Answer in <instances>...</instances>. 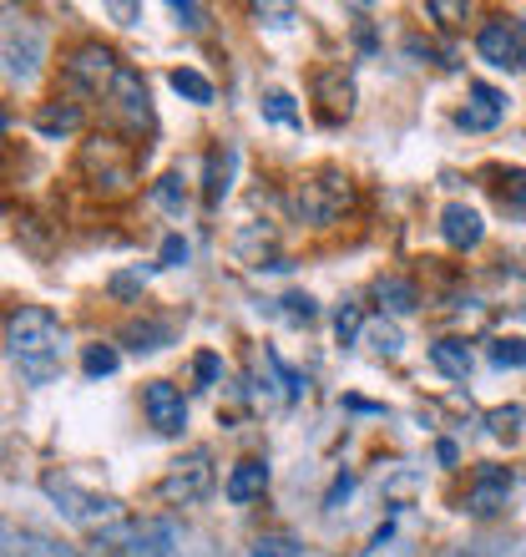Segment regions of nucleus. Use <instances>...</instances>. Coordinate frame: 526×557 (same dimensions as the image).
Masks as SVG:
<instances>
[{
  "label": "nucleus",
  "instance_id": "nucleus-1",
  "mask_svg": "<svg viewBox=\"0 0 526 557\" xmlns=\"http://www.w3.org/2000/svg\"><path fill=\"white\" fill-rule=\"evenodd\" d=\"M5 355L15 370L26 375V385H51L61 375V355H66V330L51 309L21 305L5 314Z\"/></svg>",
  "mask_w": 526,
  "mask_h": 557
},
{
  "label": "nucleus",
  "instance_id": "nucleus-7",
  "mask_svg": "<svg viewBox=\"0 0 526 557\" xmlns=\"http://www.w3.org/2000/svg\"><path fill=\"white\" fill-rule=\"evenodd\" d=\"M41 57H46V30L30 15H15L5 5V76L15 87H30L36 72H41Z\"/></svg>",
  "mask_w": 526,
  "mask_h": 557
},
{
  "label": "nucleus",
  "instance_id": "nucleus-36",
  "mask_svg": "<svg viewBox=\"0 0 526 557\" xmlns=\"http://www.w3.org/2000/svg\"><path fill=\"white\" fill-rule=\"evenodd\" d=\"M188 238H183V234H167V238H162V253H158V269H183V264H188Z\"/></svg>",
  "mask_w": 526,
  "mask_h": 557
},
{
  "label": "nucleus",
  "instance_id": "nucleus-4",
  "mask_svg": "<svg viewBox=\"0 0 526 557\" xmlns=\"http://www.w3.org/2000/svg\"><path fill=\"white\" fill-rule=\"evenodd\" d=\"M354 208V183L345 168H314V173L293 188V213L309 228H335Z\"/></svg>",
  "mask_w": 526,
  "mask_h": 557
},
{
  "label": "nucleus",
  "instance_id": "nucleus-20",
  "mask_svg": "<svg viewBox=\"0 0 526 557\" xmlns=\"http://www.w3.org/2000/svg\"><path fill=\"white\" fill-rule=\"evenodd\" d=\"M173 320H127L122 324V345H132L137 355H152V350H167L173 345Z\"/></svg>",
  "mask_w": 526,
  "mask_h": 557
},
{
  "label": "nucleus",
  "instance_id": "nucleus-12",
  "mask_svg": "<svg viewBox=\"0 0 526 557\" xmlns=\"http://www.w3.org/2000/svg\"><path fill=\"white\" fill-rule=\"evenodd\" d=\"M506 502H512V471L506 467H476L466 486V502H461V512L471 517H497L506 512Z\"/></svg>",
  "mask_w": 526,
  "mask_h": 557
},
{
  "label": "nucleus",
  "instance_id": "nucleus-25",
  "mask_svg": "<svg viewBox=\"0 0 526 557\" xmlns=\"http://www.w3.org/2000/svg\"><path fill=\"white\" fill-rule=\"evenodd\" d=\"M497 208L506 213V219L526 223V168H512V173L501 177V188H497Z\"/></svg>",
  "mask_w": 526,
  "mask_h": 557
},
{
  "label": "nucleus",
  "instance_id": "nucleus-5",
  "mask_svg": "<svg viewBox=\"0 0 526 557\" xmlns=\"http://www.w3.org/2000/svg\"><path fill=\"white\" fill-rule=\"evenodd\" d=\"M132 173H137V152L117 137H91L82 147V177L91 183V193H107V198H117V193L132 188Z\"/></svg>",
  "mask_w": 526,
  "mask_h": 557
},
{
  "label": "nucleus",
  "instance_id": "nucleus-39",
  "mask_svg": "<svg viewBox=\"0 0 526 557\" xmlns=\"http://www.w3.org/2000/svg\"><path fill=\"white\" fill-rule=\"evenodd\" d=\"M173 15H177V26H188V30H203L208 21H203V5H192V0H173Z\"/></svg>",
  "mask_w": 526,
  "mask_h": 557
},
{
  "label": "nucleus",
  "instance_id": "nucleus-14",
  "mask_svg": "<svg viewBox=\"0 0 526 557\" xmlns=\"http://www.w3.org/2000/svg\"><path fill=\"white\" fill-rule=\"evenodd\" d=\"M501 117H506V91L491 87V82H476L466 91V107L455 112V127L461 133H491Z\"/></svg>",
  "mask_w": 526,
  "mask_h": 557
},
{
  "label": "nucleus",
  "instance_id": "nucleus-6",
  "mask_svg": "<svg viewBox=\"0 0 526 557\" xmlns=\"http://www.w3.org/2000/svg\"><path fill=\"white\" fill-rule=\"evenodd\" d=\"M213 486H218V467H213V451L208 446H192L188 456H177L167 476L158 482V497L167 507H198L203 497H213Z\"/></svg>",
  "mask_w": 526,
  "mask_h": 557
},
{
  "label": "nucleus",
  "instance_id": "nucleus-28",
  "mask_svg": "<svg viewBox=\"0 0 526 557\" xmlns=\"http://www.w3.org/2000/svg\"><path fill=\"white\" fill-rule=\"evenodd\" d=\"M173 91L177 97H188V102H198V107L213 102V82H208L203 72H192V66H177L173 72Z\"/></svg>",
  "mask_w": 526,
  "mask_h": 557
},
{
  "label": "nucleus",
  "instance_id": "nucleus-38",
  "mask_svg": "<svg viewBox=\"0 0 526 557\" xmlns=\"http://www.w3.org/2000/svg\"><path fill=\"white\" fill-rule=\"evenodd\" d=\"M192 375H198V385H218L223 381V360L213 350H203L198 360H192Z\"/></svg>",
  "mask_w": 526,
  "mask_h": 557
},
{
  "label": "nucleus",
  "instance_id": "nucleus-37",
  "mask_svg": "<svg viewBox=\"0 0 526 557\" xmlns=\"http://www.w3.org/2000/svg\"><path fill=\"white\" fill-rule=\"evenodd\" d=\"M350 492H354V471H339L329 492H324V512H339V502H350Z\"/></svg>",
  "mask_w": 526,
  "mask_h": 557
},
{
  "label": "nucleus",
  "instance_id": "nucleus-21",
  "mask_svg": "<svg viewBox=\"0 0 526 557\" xmlns=\"http://www.w3.org/2000/svg\"><path fill=\"white\" fill-rule=\"evenodd\" d=\"M82 127V107L76 102H41L36 107V133L61 143V137H72Z\"/></svg>",
  "mask_w": 526,
  "mask_h": 557
},
{
  "label": "nucleus",
  "instance_id": "nucleus-2",
  "mask_svg": "<svg viewBox=\"0 0 526 557\" xmlns=\"http://www.w3.org/2000/svg\"><path fill=\"white\" fill-rule=\"evenodd\" d=\"M183 522L173 517H127L117 528L97 532L87 543V557H177Z\"/></svg>",
  "mask_w": 526,
  "mask_h": 557
},
{
  "label": "nucleus",
  "instance_id": "nucleus-29",
  "mask_svg": "<svg viewBox=\"0 0 526 557\" xmlns=\"http://www.w3.org/2000/svg\"><path fill=\"white\" fill-rule=\"evenodd\" d=\"M263 117L268 122H284V127H304V112L293 107V97L289 91H263Z\"/></svg>",
  "mask_w": 526,
  "mask_h": 557
},
{
  "label": "nucleus",
  "instance_id": "nucleus-45",
  "mask_svg": "<svg viewBox=\"0 0 526 557\" xmlns=\"http://www.w3.org/2000/svg\"><path fill=\"white\" fill-rule=\"evenodd\" d=\"M390 537H394V522H385V528L375 532V537H370V547H385V543H390Z\"/></svg>",
  "mask_w": 526,
  "mask_h": 557
},
{
  "label": "nucleus",
  "instance_id": "nucleus-3",
  "mask_svg": "<svg viewBox=\"0 0 526 557\" xmlns=\"http://www.w3.org/2000/svg\"><path fill=\"white\" fill-rule=\"evenodd\" d=\"M41 492L57 502V512L66 517V522L87 528L91 537H97V532H107V528H117V522H127V512H122L117 497H107V492H87L76 476H61V471H46Z\"/></svg>",
  "mask_w": 526,
  "mask_h": 557
},
{
  "label": "nucleus",
  "instance_id": "nucleus-24",
  "mask_svg": "<svg viewBox=\"0 0 526 557\" xmlns=\"http://www.w3.org/2000/svg\"><path fill=\"white\" fill-rule=\"evenodd\" d=\"M365 345L380 355V360H400V355H405V335H400V324H394L390 314L365 324Z\"/></svg>",
  "mask_w": 526,
  "mask_h": 557
},
{
  "label": "nucleus",
  "instance_id": "nucleus-17",
  "mask_svg": "<svg viewBox=\"0 0 526 557\" xmlns=\"http://www.w3.org/2000/svg\"><path fill=\"white\" fill-rule=\"evenodd\" d=\"M263 486H268V461L243 456V461L228 467V476H223V497L234 502V507H249V502L263 497Z\"/></svg>",
  "mask_w": 526,
  "mask_h": 557
},
{
  "label": "nucleus",
  "instance_id": "nucleus-27",
  "mask_svg": "<svg viewBox=\"0 0 526 557\" xmlns=\"http://www.w3.org/2000/svg\"><path fill=\"white\" fill-rule=\"evenodd\" d=\"M365 309H360V299H345V305L335 309V339L339 345H354V339L365 335Z\"/></svg>",
  "mask_w": 526,
  "mask_h": 557
},
{
  "label": "nucleus",
  "instance_id": "nucleus-16",
  "mask_svg": "<svg viewBox=\"0 0 526 557\" xmlns=\"http://www.w3.org/2000/svg\"><path fill=\"white\" fill-rule=\"evenodd\" d=\"M234 173H238V147L218 143L203 162V203L208 208H223V198L234 193Z\"/></svg>",
  "mask_w": 526,
  "mask_h": 557
},
{
  "label": "nucleus",
  "instance_id": "nucleus-13",
  "mask_svg": "<svg viewBox=\"0 0 526 557\" xmlns=\"http://www.w3.org/2000/svg\"><path fill=\"white\" fill-rule=\"evenodd\" d=\"M314 102H320V122L339 127V122L354 117V82L345 66H324L314 72Z\"/></svg>",
  "mask_w": 526,
  "mask_h": 557
},
{
  "label": "nucleus",
  "instance_id": "nucleus-35",
  "mask_svg": "<svg viewBox=\"0 0 526 557\" xmlns=\"http://www.w3.org/2000/svg\"><path fill=\"white\" fill-rule=\"evenodd\" d=\"M425 15H430V21H440L446 30H455L471 15V5H461V0H430V5H425Z\"/></svg>",
  "mask_w": 526,
  "mask_h": 557
},
{
  "label": "nucleus",
  "instance_id": "nucleus-15",
  "mask_svg": "<svg viewBox=\"0 0 526 557\" xmlns=\"http://www.w3.org/2000/svg\"><path fill=\"white\" fill-rule=\"evenodd\" d=\"M440 238H446L455 253H471L486 238L481 213H476V208H466V203H446V208H440Z\"/></svg>",
  "mask_w": 526,
  "mask_h": 557
},
{
  "label": "nucleus",
  "instance_id": "nucleus-33",
  "mask_svg": "<svg viewBox=\"0 0 526 557\" xmlns=\"http://www.w3.org/2000/svg\"><path fill=\"white\" fill-rule=\"evenodd\" d=\"M278 305H284V320H289V324H314V320H320V305H314L309 294H299V289L284 294Z\"/></svg>",
  "mask_w": 526,
  "mask_h": 557
},
{
  "label": "nucleus",
  "instance_id": "nucleus-31",
  "mask_svg": "<svg viewBox=\"0 0 526 557\" xmlns=\"http://www.w3.org/2000/svg\"><path fill=\"white\" fill-rule=\"evenodd\" d=\"M117 366H122V355L112 350V345H87V355H82V370H87L91 381H102V375H112Z\"/></svg>",
  "mask_w": 526,
  "mask_h": 557
},
{
  "label": "nucleus",
  "instance_id": "nucleus-46",
  "mask_svg": "<svg viewBox=\"0 0 526 557\" xmlns=\"http://www.w3.org/2000/svg\"><path fill=\"white\" fill-rule=\"evenodd\" d=\"M436 557H476V553H461V547H451V553H436Z\"/></svg>",
  "mask_w": 526,
  "mask_h": 557
},
{
  "label": "nucleus",
  "instance_id": "nucleus-40",
  "mask_svg": "<svg viewBox=\"0 0 526 557\" xmlns=\"http://www.w3.org/2000/svg\"><path fill=\"white\" fill-rule=\"evenodd\" d=\"M253 21H268V26H289L293 21V5H253Z\"/></svg>",
  "mask_w": 526,
  "mask_h": 557
},
{
  "label": "nucleus",
  "instance_id": "nucleus-32",
  "mask_svg": "<svg viewBox=\"0 0 526 557\" xmlns=\"http://www.w3.org/2000/svg\"><path fill=\"white\" fill-rule=\"evenodd\" d=\"M304 547L293 543L289 532H263V537H253V557H299Z\"/></svg>",
  "mask_w": 526,
  "mask_h": 557
},
{
  "label": "nucleus",
  "instance_id": "nucleus-30",
  "mask_svg": "<svg viewBox=\"0 0 526 557\" xmlns=\"http://www.w3.org/2000/svg\"><path fill=\"white\" fill-rule=\"evenodd\" d=\"M491 366L497 370H522L526 366V339H516V335L491 339Z\"/></svg>",
  "mask_w": 526,
  "mask_h": 557
},
{
  "label": "nucleus",
  "instance_id": "nucleus-8",
  "mask_svg": "<svg viewBox=\"0 0 526 557\" xmlns=\"http://www.w3.org/2000/svg\"><path fill=\"white\" fill-rule=\"evenodd\" d=\"M107 112L127 137H152L158 133V117H152V97H147V82L132 66L117 72V87L107 97Z\"/></svg>",
  "mask_w": 526,
  "mask_h": 557
},
{
  "label": "nucleus",
  "instance_id": "nucleus-44",
  "mask_svg": "<svg viewBox=\"0 0 526 557\" xmlns=\"http://www.w3.org/2000/svg\"><path fill=\"white\" fill-rule=\"evenodd\" d=\"M107 11H112V15H117V21H122V26H132V15H137V5H107Z\"/></svg>",
  "mask_w": 526,
  "mask_h": 557
},
{
  "label": "nucleus",
  "instance_id": "nucleus-26",
  "mask_svg": "<svg viewBox=\"0 0 526 557\" xmlns=\"http://www.w3.org/2000/svg\"><path fill=\"white\" fill-rule=\"evenodd\" d=\"M522 421H526L522 406H497V411H486V431H491L497 441H506V446L522 441Z\"/></svg>",
  "mask_w": 526,
  "mask_h": 557
},
{
  "label": "nucleus",
  "instance_id": "nucleus-18",
  "mask_svg": "<svg viewBox=\"0 0 526 557\" xmlns=\"http://www.w3.org/2000/svg\"><path fill=\"white\" fill-rule=\"evenodd\" d=\"M375 299H380V309L390 314V320L421 309V289H415V278H405V274H380L375 278Z\"/></svg>",
  "mask_w": 526,
  "mask_h": 557
},
{
  "label": "nucleus",
  "instance_id": "nucleus-23",
  "mask_svg": "<svg viewBox=\"0 0 526 557\" xmlns=\"http://www.w3.org/2000/svg\"><path fill=\"white\" fill-rule=\"evenodd\" d=\"M5 557H82V553L51 543L41 532H5Z\"/></svg>",
  "mask_w": 526,
  "mask_h": 557
},
{
  "label": "nucleus",
  "instance_id": "nucleus-22",
  "mask_svg": "<svg viewBox=\"0 0 526 557\" xmlns=\"http://www.w3.org/2000/svg\"><path fill=\"white\" fill-rule=\"evenodd\" d=\"M147 198H152V208H162V213H167L173 223H183V219H188V208H192L183 173H162L158 183H152V193H147Z\"/></svg>",
  "mask_w": 526,
  "mask_h": 557
},
{
  "label": "nucleus",
  "instance_id": "nucleus-34",
  "mask_svg": "<svg viewBox=\"0 0 526 557\" xmlns=\"http://www.w3.org/2000/svg\"><path fill=\"white\" fill-rule=\"evenodd\" d=\"M147 278H152V264H137V269H122V274H112V284H107V289L117 294V299H132V294H142V284Z\"/></svg>",
  "mask_w": 526,
  "mask_h": 557
},
{
  "label": "nucleus",
  "instance_id": "nucleus-9",
  "mask_svg": "<svg viewBox=\"0 0 526 557\" xmlns=\"http://www.w3.org/2000/svg\"><path fill=\"white\" fill-rule=\"evenodd\" d=\"M476 51H481L486 66H501V72H522L526 66V30L516 15H491L476 30Z\"/></svg>",
  "mask_w": 526,
  "mask_h": 557
},
{
  "label": "nucleus",
  "instance_id": "nucleus-43",
  "mask_svg": "<svg viewBox=\"0 0 526 557\" xmlns=\"http://www.w3.org/2000/svg\"><path fill=\"white\" fill-rule=\"evenodd\" d=\"M345 406H350V411H365V416H385V406H375V400H360V396H345Z\"/></svg>",
  "mask_w": 526,
  "mask_h": 557
},
{
  "label": "nucleus",
  "instance_id": "nucleus-11",
  "mask_svg": "<svg viewBox=\"0 0 526 557\" xmlns=\"http://www.w3.org/2000/svg\"><path fill=\"white\" fill-rule=\"evenodd\" d=\"M142 411L158 436H183V425H188V400H183V391H177L173 381H147Z\"/></svg>",
  "mask_w": 526,
  "mask_h": 557
},
{
  "label": "nucleus",
  "instance_id": "nucleus-41",
  "mask_svg": "<svg viewBox=\"0 0 526 557\" xmlns=\"http://www.w3.org/2000/svg\"><path fill=\"white\" fill-rule=\"evenodd\" d=\"M354 41L365 46V51H375V30H370V21H365V11H354Z\"/></svg>",
  "mask_w": 526,
  "mask_h": 557
},
{
  "label": "nucleus",
  "instance_id": "nucleus-19",
  "mask_svg": "<svg viewBox=\"0 0 526 557\" xmlns=\"http://www.w3.org/2000/svg\"><path fill=\"white\" fill-rule=\"evenodd\" d=\"M430 366H436L446 381L466 385L471 370H476V355H471L466 339H436V345H430Z\"/></svg>",
  "mask_w": 526,
  "mask_h": 557
},
{
  "label": "nucleus",
  "instance_id": "nucleus-10",
  "mask_svg": "<svg viewBox=\"0 0 526 557\" xmlns=\"http://www.w3.org/2000/svg\"><path fill=\"white\" fill-rule=\"evenodd\" d=\"M117 57L107 51V46H76L72 57H66V87L82 91V97H112L117 87Z\"/></svg>",
  "mask_w": 526,
  "mask_h": 557
},
{
  "label": "nucleus",
  "instance_id": "nucleus-42",
  "mask_svg": "<svg viewBox=\"0 0 526 557\" xmlns=\"http://www.w3.org/2000/svg\"><path fill=\"white\" fill-rule=\"evenodd\" d=\"M436 461H440V467H455V461H461L455 441H436Z\"/></svg>",
  "mask_w": 526,
  "mask_h": 557
}]
</instances>
